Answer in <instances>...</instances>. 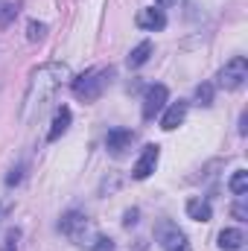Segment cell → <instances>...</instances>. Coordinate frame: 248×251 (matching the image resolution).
I'll return each mask as SVG.
<instances>
[{
  "label": "cell",
  "instance_id": "obj_1",
  "mask_svg": "<svg viewBox=\"0 0 248 251\" xmlns=\"http://www.w3.org/2000/svg\"><path fill=\"white\" fill-rule=\"evenodd\" d=\"M64 79H70V70L67 64H59V62H50L38 70H32L29 76V88H26V97H24V120H29L35 111L44 108V102L56 94V88L62 85Z\"/></svg>",
  "mask_w": 248,
  "mask_h": 251
},
{
  "label": "cell",
  "instance_id": "obj_12",
  "mask_svg": "<svg viewBox=\"0 0 248 251\" xmlns=\"http://www.w3.org/2000/svg\"><path fill=\"white\" fill-rule=\"evenodd\" d=\"M187 216L196 219V222H210L213 210H210V204H207L204 199H190V201H187Z\"/></svg>",
  "mask_w": 248,
  "mask_h": 251
},
{
  "label": "cell",
  "instance_id": "obj_17",
  "mask_svg": "<svg viewBox=\"0 0 248 251\" xmlns=\"http://www.w3.org/2000/svg\"><path fill=\"white\" fill-rule=\"evenodd\" d=\"M196 100H198V105H210L213 102V85H198L196 88Z\"/></svg>",
  "mask_w": 248,
  "mask_h": 251
},
{
  "label": "cell",
  "instance_id": "obj_6",
  "mask_svg": "<svg viewBox=\"0 0 248 251\" xmlns=\"http://www.w3.org/2000/svg\"><path fill=\"white\" fill-rule=\"evenodd\" d=\"M59 228H62L64 237H70V240H76V243H85V234H88V216L79 213V210H70V213H64V219L59 222Z\"/></svg>",
  "mask_w": 248,
  "mask_h": 251
},
{
  "label": "cell",
  "instance_id": "obj_10",
  "mask_svg": "<svg viewBox=\"0 0 248 251\" xmlns=\"http://www.w3.org/2000/svg\"><path fill=\"white\" fill-rule=\"evenodd\" d=\"M184 117H187V102H173L170 108H167V114H164V120H161V128L164 131H173V128H178V126L184 123Z\"/></svg>",
  "mask_w": 248,
  "mask_h": 251
},
{
  "label": "cell",
  "instance_id": "obj_16",
  "mask_svg": "<svg viewBox=\"0 0 248 251\" xmlns=\"http://www.w3.org/2000/svg\"><path fill=\"white\" fill-rule=\"evenodd\" d=\"M47 35V24H38V21H29L26 24V38L29 41H41Z\"/></svg>",
  "mask_w": 248,
  "mask_h": 251
},
{
  "label": "cell",
  "instance_id": "obj_3",
  "mask_svg": "<svg viewBox=\"0 0 248 251\" xmlns=\"http://www.w3.org/2000/svg\"><path fill=\"white\" fill-rule=\"evenodd\" d=\"M248 79V62L243 56H234L231 62H225V67L219 70V85L225 88V91H237V88H243Z\"/></svg>",
  "mask_w": 248,
  "mask_h": 251
},
{
  "label": "cell",
  "instance_id": "obj_4",
  "mask_svg": "<svg viewBox=\"0 0 248 251\" xmlns=\"http://www.w3.org/2000/svg\"><path fill=\"white\" fill-rule=\"evenodd\" d=\"M158 158H161V146H158V143H149V146H143L140 158H137V161H134V167H131V176H134L137 181L149 178V176L155 173V167H158Z\"/></svg>",
  "mask_w": 248,
  "mask_h": 251
},
{
  "label": "cell",
  "instance_id": "obj_15",
  "mask_svg": "<svg viewBox=\"0 0 248 251\" xmlns=\"http://www.w3.org/2000/svg\"><path fill=\"white\" fill-rule=\"evenodd\" d=\"M231 193H237V196H246L248 193V173L246 170H237L234 176H231Z\"/></svg>",
  "mask_w": 248,
  "mask_h": 251
},
{
  "label": "cell",
  "instance_id": "obj_18",
  "mask_svg": "<svg viewBox=\"0 0 248 251\" xmlns=\"http://www.w3.org/2000/svg\"><path fill=\"white\" fill-rule=\"evenodd\" d=\"M18 240H21V231H18V228H12V231L6 234V240H3L0 251H18Z\"/></svg>",
  "mask_w": 248,
  "mask_h": 251
},
{
  "label": "cell",
  "instance_id": "obj_5",
  "mask_svg": "<svg viewBox=\"0 0 248 251\" xmlns=\"http://www.w3.org/2000/svg\"><path fill=\"white\" fill-rule=\"evenodd\" d=\"M167 97H170V94H167L164 85H149L146 94H143V120H155V117L164 111Z\"/></svg>",
  "mask_w": 248,
  "mask_h": 251
},
{
  "label": "cell",
  "instance_id": "obj_9",
  "mask_svg": "<svg viewBox=\"0 0 248 251\" xmlns=\"http://www.w3.org/2000/svg\"><path fill=\"white\" fill-rule=\"evenodd\" d=\"M134 21H137L140 29H149V32H158V29L167 26V15H164L161 9H155V6H152V9H140Z\"/></svg>",
  "mask_w": 248,
  "mask_h": 251
},
{
  "label": "cell",
  "instance_id": "obj_7",
  "mask_svg": "<svg viewBox=\"0 0 248 251\" xmlns=\"http://www.w3.org/2000/svg\"><path fill=\"white\" fill-rule=\"evenodd\" d=\"M161 246H164V251H190V243H187L184 231H178L175 225H161Z\"/></svg>",
  "mask_w": 248,
  "mask_h": 251
},
{
  "label": "cell",
  "instance_id": "obj_13",
  "mask_svg": "<svg viewBox=\"0 0 248 251\" xmlns=\"http://www.w3.org/2000/svg\"><path fill=\"white\" fill-rule=\"evenodd\" d=\"M67 126H70V108H67V105H62V108L56 111V117H53V126H50L47 140H59L64 131H67Z\"/></svg>",
  "mask_w": 248,
  "mask_h": 251
},
{
  "label": "cell",
  "instance_id": "obj_8",
  "mask_svg": "<svg viewBox=\"0 0 248 251\" xmlns=\"http://www.w3.org/2000/svg\"><path fill=\"white\" fill-rule=\"evenodd\" d=\"M131 140H134V134H131L128 128H111L108 137H105V149H108L114 158H120V155H125V149L131 146Z\"/></svg>",
  "mask_w": 248,
  "mask_h": 251
},
{
  "label": "cell",
  "instance_id": "obj_19",
  "mask_svg": "<svg viewBox=\"0 0 248 251\" xmlns=\"http://www.w3.org/2000/svg\"><path fill=\"white\" fill-rule=\"evenodd\" d=\"M12 15H18V3H6V6H3V12H0V24L6 26V24L12 21Z\"/></svg>",
  "mask_w": 248,
  "mask_h": 251
},
{
  "label": "cell",
  "instance_id": "obj_22",
  "mask_svg": "<svg viewBox=\"0 0 248 251\" xmlns=\"http://www.w3.org/2000/svg\"><path fill=\"white\" fill-rule=\"evenodd\" d=\"M134 222H137V210H125V219H123V225H125V228H131Z\"/></svg>",
  "mask_w": 248,
  "mask_h": 251
},
{
  "label": "cell",
  "instance_id": "obj_24",
  "mask_svg": "<svg viewBox=\"0 0 248 251\" xmlns=\"http://www.w3.org/2000/svg\"><path fill=\"white\" fill-rule=\"evenodd\" d=\"M155 3H158V6H173L175 0H155Z\"/></svg>",
  "mask_w": 248,
  "mask_h": 251
},
{
  "label": "cell",
  "instance_id": "obj_11",
  "mask_svg": "<svg viewBox=\"0 0 248 251\" xmlns=\"http://www.w3.org/2000/svg\"><path fill=\"white\" fill-rule=\"evenodd\" d=\"M243 243H246V234H243L240 228H225V231H219V249L222 251H240Z\"/></svg>",
  "mask_w": 248,
  "mask_h": 251
},
{
  "label": "cell",
  "instance_id": "obj_23",
  "mask_svg": "<svg viewBox=\"0 0 248 251\" xmlns=\"http://www.w3.org/2000/svg\"><path fill=\"white\" fill-rule=\"evenodd\" d=\"M15 181H21V167H18V170H12V176L6 178V184H15Z\"/></svg>",
  "mask_w": 248,
  "mask_h": 251
},
{
  "label": "cell",
  "instance_id": "obj_20",
  "mask_svg": "<svg viewBox=\"0 0 248 251\" xmlns=\"http://www.w3.org/2000/svg\"><path fill=\"white\" fill-rule=\"evenodd\" d=\"M231 213H234L240 222H246V216H248V210H246V196H240V201L234 204V210H231Z\"/></svg>",
  "mask_w": 248,
  "mask_h": 251
},
{
  "label": "cell",
  "instance_id": "obj_21",
  "mask_svg": "<svg viewBox=\"0 0 248 251\" xmlns=\"http://www.w3.org/2000/svg\"><path fill=\"white\" fill-rule=\"evenodd\" d=\"M91 246H94V251H114V243H111V240H105V237H97Z\"/></svg>",
  "mask_w": 248,
  "mask_h": 251
},
{
  "label": "cell",
  "instance_id": "obj_14",
  "mask_svg": "<svg viewBox=\"0 0 248 251\" xmlns=\"http://www.w3.org/2000/svg\"><path fill=\"white\" fill-rule=\"evenodd\" d=\"M149 56H152V41H140L131 53H128V67H140V64L149 62Z\"/></svg>",
  "mask_w": 248,
  "mask_h": 251
},
{
  "label": "cell",
  "instance_id": "obj_2",
  "mask_svg": "<svg viewBox=\"0 0 248 251\" xmlns=\"http://www.w3.org/2000/svg\"><path fill=\"white\" fill-rule=\"evenodd\" d=\"M108 82H111V67H91V70H85L82 76L73 79V94L82 102H94V100L102 97Z\"/></svg>",
  "mask_w": 248,
  "mask_h": 251
}]
</instances>
